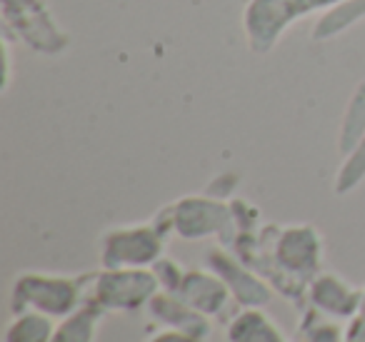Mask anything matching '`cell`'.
Returning <instances> with one entry per match:
<instances>
[{
    "instance_id": "cell-1",
    "label": "cell",
    "mask_w": 365,
    "mask_h": 342,
    "mask_svg": "<svg viewBox=\"0 0 365 342\" xmlns=\"http://www.w3.org/2000/svg\"><path fill=\"white\" fill-rule=\"evenodd\" d=\"M343 0H245L240 26L253 56H268L280 38L310 16L330 11Z\"/></svg>"
},
{
    "instance_id": "cell-2",
    "label": "cell",
    "mask_w": 365,
    "mask_h": 342,
    "mask_svg": "<svg viewBox=\"0 0 365 342\" xmlns=\"http://www.w3.org/2000/svg\"><path fill=\"white\" fill-rule=\"evenodd\" d=\"M88 275L68 277L53 272H21L11 287V312L36 310L61 320L86 302Z\"/></svg>"
},
{
    "instance_id": "cell-3",
    "label": "cell",
    "mask_w": 365,
    "mask_h": 342,
    "mask_svg": "<svg viewBox=\"0 0 365 342\" xmlns=\"http://www.w3.org/2000/svg\"><path fill=\"white\" fill-rule=\"evenodd\" d=\"M0 23L6 41L23 43L38 56H61L71 46L46 0H0Z\"/></svg>"
},
{
    "instance_id": "cell-4",
    "label": "cell",
    "mask_w": 365,
    "mask_h": 342,
    "mask_svg": "<svg viewBox=\"0 0 365 342\" xmlns=\"http://www.w3.org/2000/svg\"><path fill=\"white\" fill-rule=\"evenodd\" d=\"M160 290L150 267H123L88 275L86 300L96 302L106 312H135L148 307L153 295Z\"/></svg>"
},
{
    "instance_id": "cell-5",
    "label": "cell",
    "mask_w": 365,
    "mask_h": 342,
    "mask_svg": "<svg viewBox=\"0 0 365 342\" xmlns=\"http://www.w3.org/2000/svg\"><path fill=\"white\" fill-rule=\"evenodd\" d=\"M173 235L180 240H205L218 237V245L230 247L235 240V217L230 200H218L210 195H185L170 202Z\"/></svg>"
},
{
    "instance_id": "cell-6",
    "label": "cell",
    "mask_w": 365,
    "mask_h": 342,
    "mask_svg": "<svg viewBox=\"0 0 365 342\" xmlns=\"http://www.w3.org/2000/svg\"><path fill=\"white\" fill-rule=\"evenodd\" d=\"M165 240L158 227L148 222L110 227L101 237V267L106 270H123V267H153L165 250Z\"/></svg>"
},
{
    "instance_id": "cell-7",
    "label": "cell",
    "mask_w": 365,
    "mask_h": 342,
    "mask_svg": "<svg viewBox=\"0 0 365 342\" xmlns=\"http://www.w3.org/2000/svg\"><path fill=\"white\" fill-rule=\"evenodd\" d=\"M205 262L228 285L230 297L238 302V307H265L273 300L270 282L263 280L253 267L245 265L228 247H210L208 255H205Z\"/></svg>"
},
{
    "instance_id": "cell-8",
    "label": "cell",
    "mask_w": 365,
    "mask_h": 342,
    "mask_svg": "<svg viewBox=\"0 0 365 342\" xmlns=\"http://www.w3.org/2000/svg\"><path fill=\"white\" fill-rule=\"evenodd\" d=\"M363 290L335 272H318L308 285V305L340 322H350L360 310Z\"/></svg>"
},
{
    "instance_id": "cell-9",
    "label": "cell",
    "mask_w": 365,
    "mask_h": 342,
    "mask_svg": "<svg viewBox=\"0 0 365 342\" xmlns=\"http://www.w3.org/2000/svg\"><path fill=\"white\" fill-rule=\"evenodd\" d=\"M148 315L163 330H173V332H182V335H190L195 340H208L210 337V317L198 312L195 307H190L188 302L178 297L175 292H165L158 290L153 295V300L148 302Z\"/></svg>"
},
{
    "instance_id": "cell-10",
    "label": "cell",
    "mask_w": 365,
    "mask_h": 342,
    "mask_svg": "<svg viewBox=\"0 0 365 342\" xmlns=\"http://www.w3.org/2000/svg\"><path fill=\"white\" fill-rule=\"evenodd\" d=\"M175 295L182 297L190 307H195V310L208 317H218L220 312L225 310L228 300H233L228 285H225L210 267L208 270L193 267V270L185 272V277H182Z\"/></svg>"
},
{
    "instance_id": "cell-11",
    "label": "cell",
    "mask_w": 365,
    "mask_h": 342,
    "mask_svg": "<svg viewBox=\"0 0 365 342\" xmlns=\"http://www.w3.org/2000/svg\"><path fill=\"white\" fill-rule=\"evenodd\" d=\"M225 337H228V342H300L298 337L288 340L278 327V322L263 307H243L228 322Z\"/></svg>"
},
{
    "instance_id": "cell-12",
    "label": "cell",
    "mask_w": 365,
    "mask_h": 342,
    "mask_svg": "<svg viewBox=\"0 0 365 342\" xmlns=\"http://www.w3.org/2000/svg\"><path fill=\"white\" fill-rule=\"evenodd\" d=\"M103 315H106L103 307L86 300L78 310H73L71 315L58 320L51 342H96L98 325H101Z\"/></svg>"
},
{
    "instance_id": "cell-13",
    "label": "cell",
    "mask_w": 365,
    "mask_h": 342,
    "mask_svg": "<svg viewBox=\"0 0 365 342\" xmlns=\"http://www.w3.org/2000/svg\"><path fill=\"white\" fill-rule=\"evenodd\" d=\"M360 21H365V0H343L338 6H333L330 11H325L323 16L315 21L310 38L315 43L330 41V38L340 36L348 28L358 26Z\"/></svg>"
},
{
    "instance_id": "cell-14",
    "label": "cell",
    "mask_w": 365,
    "mask_h": 342,
    "mask_svg": "<svg viewBox=\"0 0 365 342\" xmlns=\"http://www.w3.org/2000/svg\"><path fill=\"white\" fill-rule=\"evenodd\" d=\"M365 138V81L355 86L348 105H345L343 120L338 130V150L340 155H348L355 145Z\"/></svg>"
},
{
    "instance_id": "cell-15",
    "label": "cell",
    "mask_w": 365,
    "mask_h": 342,
    "mask_svg": "<svg viewBox=\"0 0 365 342\" xmlns=\"http://www.w3.org/2000/svg\"><path fill=\"white\" fill-rule=\"evenodd\" d=\"M53 330H56L53 317L36 310H23L16 312L8 322L3 342H51Z\"/></svg>"
},
{
    "instance_id": "cell-16",
    "label": "cell",
    "mask_w": 365,
    "mask_h": 342,
    "mask_svg": "<svg viewBox=\"0 0 365 342\" xmlns=\"http://www.w3.org/2000/svg\"><path fill=\"white\" fill-rule=\"evenodd\" d=\"M298 340L300 342H345V327L340 320L323 315L315 307L305 305L300 310L298 322Z\"/></svg>"
},
{
    "instance_id": "cell-17",
    "label": "cell",
    "mask_w": 365,
    "mask_h": 342,
    "mask_svg": "<svg viewBox=\"0 0 365 342\" xmlns=\"http://www.w3.org/2000/svg\"><path fill=\"white\" fill-rule=\"evenodd\" d=\"M363 180H365V138L348 155H343V162H340L338 172H335L333 192L335 195H348Z\"/></svg>"
},
{
    "instance_id": "cell-18",
    "label": "cell",
    "mask_w": 365,
    "mask_h": 342,
    "mask_svg": "<svg viewBox=\"0 0 365 342\" xmlns=\"http://www.w3.org/2000/svg\"><path fill=\"white\" fill-rule=\"evenodd\" d=\"M153 275L158 277V285H160V290L165 292H178V287H180L182 277H185V267L180 265L178 260H173V257L163 255L160 260L153 262Z\"/></svg>"
},
{
    "instance_id": "cell-19",
    "label": "cell",
    "mask_w": 365,
    "mask_h": 342,
    "mask_svg": "<svg viewBox=\"0 0 365 342\" xmlns=\"http://www.w3.org/2000/svg\"><path fill=\"white\" fill-rule=\"evenodd\" d=\"M238 182H240V177L235 175V172L215 175L213 180L208 182V187H205V195L218 197V200H233L235 190H238Z\"/></svg>"
},
{
    "instance_id": "cell-20",
    "label": "cell",
    "mask_w": 365,
    "mask_h": 342,
    "mask_svg": "<svg viewBox=\"0 0 365 342\" xmlns=\"http://www.w3.org/2000/svg\"><path fill=\"white\" fill-rule=\"evenodd\" d=\"M345 342H365V317L355 315L345 327Z\"/></svg>"
},
{
    "instance_id": "cell-21",
    "label": "cell",
    "mask_w": 365,
    "mask_h": 342,
    "mask_svg": "<svg viewBox=\"0 0 365 342\" xmlns=\"http://www.w3.org/2000/svg\"><path fill=\"white\" fill-rule=\"evenodd\" d=\"M148 342H203V340H195L190 335H182V332H173V330H163L155 332Z\"/></svg>"
},
{
    "instance_id": "cell-22",
    "label": "cell",
    "mask_w": 365,
    "mask_h": 342,
    "mask_svg": "<svg viewBox=\"0 0 365 342\" xmlns=\"http://www.w3.org/2000/svg\"><path fill=\"white\" fill-rule=\"evenodd\" d=\"M358 315H363V317H365V287H363V302H360V310H358Z\"/></svg>"
}]
</instances>
